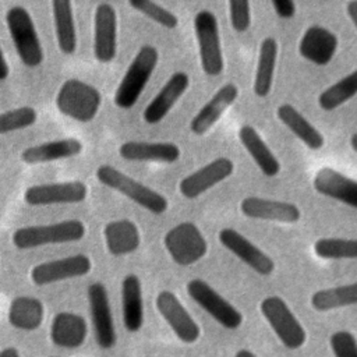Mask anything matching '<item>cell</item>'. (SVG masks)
Listing matches in <instances>:
<instances>
[{
    "instance_id": "1",
    "label": "cell",
    "mask_w": 357,
    "mask_h": 357,
    "mask_svg": "<svg viewBox=\"0 0 357 357\" xmlns=\"http://www.w3.org/2000/svg\"><path fill=\"white\" fill-rule=\"evenodd\" d=\"M159 61V53L152 45H142L128 64L114 92V105L120 109H131L142 95Z\"/></svg>"
},
{
    "instance_id": "2",
    "label": "cell",
    "mask_w": 357,
    "mask_h": 357,
    "mask_svg": "<svg viewBox=\"0 0 357 357\" xmlns=\"http://www.w3.org/2000/svg\"><path fill=\"white\" fill-rule=\"evenodd\" d=\"M102 105V95L93 85L78 79H66L56 96V106L59 112L75 121H92Z\"/></svg>"
},
{
    "instance_id": "3",
    "label": "cell",
    "mask_w": 357,
    "mask_h": 357,
    "mask_svg": "<svg viewBox=\"0 0 357 357\" xmlns=\"http://www.w3.org/2000/svg\"><path fill=\"white\" fill-rule=\"evenodd\" d=\"M96 178L103 185L126 195L151 213L162 215L167 211L169 202L162 194L149 188L141 181L134 180L112 165H100L96 169Z\"/></svg>"
},
{
    "instance_id": "4",
    "label": "cell",
    "mask_w": 357,
    "mask_h": 357,
    "mask_svg": "<svg viewBox=\"0 0 357 357\" xmlns=\"http://www.w3.org/2000/svg\"><path fill=\"white\" fill-rule=\"evenodd\" d=\"M85 225L78 219L61 220L50 225H33L17 229L11 241L18 250H31L47 244L78 241L85 236Z\"/></svg>"
},
{
    "instance_id": "5",
    "label": "cell",
    "mask_w": 357,
    "mask_h": 357,
    "mask_svg": "<svg viewBox=\"0 0 357 357\" xmlns=\"http://www.w3.org/2000/svg\"><path fill=\"white\" fill-rule=\"evenodd\" d=\"M6 24L21 61L29 67H39L43 61V47L33 20L22 6H14L6 13Z\"/></svg>"
},
{
    "instance_id": "6",
    "label": "cell",
    "mask_w": 357,
    "mask_h": 357,
    "mask_svg": "<svg viewBox=\"0 0 357 357\" xmlns=\"http://www.w3.org/2000/svg\"><path fill=\"white\" fill-rule=\"evenodd\" d=\"M194 32L204 73L208 77L220 75L225 68V60L216 15L209 10L198 11L194 17Z\"/></svg>"
},
{
    "instance_id": "7",
    "label": "cell",
    "mask_w": 357,
    "mask_h": 357,
    "mask_svg": "<svg viewBox=\"0 0 357 357\" xmlns=\"http://www.w3.org/2000/svg\"><path fill=\"white\" fill-rule=\"evenodd\" d=\"M259 308L284 347L297 350L305 343L307 333L283 298L268 296L261 301Z\"/></svg>"
},
{
    "instance_id": "8",
    "label": "cell",
    "mask_w": 357,
    "mask_h": 357,
    "mask_svg": "<svg viewBox=\"0 0 357 357\" xmlns=\"http://www.w3.org/2000/svg\"><path fill=\"white\" fill-rule=\"evenodd\" d=\"M163 243L173 262L181 266L198 262L208 251L205 237L192 222H181L172 227L165 234Z\"/></svg>"
},
{
    "instance_id": "9",
    "label": "cell",
    "mask_w": 357,
    "mask_h": 357,
    "mask_svg": "<svg viewBox=\"0 0 357 357\" xmlns=\"http://www.w3.org/2000/svg\"><path fill=\"white\" fill-rule=\"evenodd\" d=\"M190 297L226 329H237L243 324V314L202 279L187 283Z\"/></svg>"
},
{
    "instance_id": "10",
    "label": "cell",
    "mask_w": 357,
    "mask_h": 357,
    "mask_svg": "<svg viewBox=\"0 0 357 357\" xmlns=\"http://www.w3.org/2000/svg\"><path fill=\"white\" fill-rule=\"evenodd\" d=\"M88 195L82 181H63L35 184L25 190L24 201L32 206H47L57 204H78Z\"/></svg>"
},
{
    "instance_id": "11",
    "label": "cell",
    "mask_w": 357,
    "mask_h": 357,
    "mask_svg": "<svg viewBox=\"0 0 357 357\" xmlns=\"http://www.w3.org/2000/svg\"><path fill=\"white\" fill-rule=\"evenodd\" d=\"M117 53V14L112 4L100 3L93 14V56L102 63H110Z\"/></svg>"
},
{
    "instance_id": "12",
    "label": "cell",
    "mask_w": 357,
    "mask_h": 357,
    "mask_svg": "<svg viewBox=\"0 0 357 357\" xmlns=\"http://www.w3.org/2000/svg\"><path fill=\"white\" fill-rule=\"evenodd\" d=\"M88 301L96 343L99 347L109 350L116 344V331L106 287L99 282L89 284Z\"/></svg>"
},
{
    "instance_id": "13",
    "label": "cell",
    "mask_w": 357,
    "mask_h": 357,
    "mask_svg": "<svg viewBox=\"0 0 357 357\" xmlns=\"http://www.w3.org/2000/svg\"><path fill=\"white\" fill-rule=\"evenodd\" d=\"M91 268L92 264L88 255L75 254L35 265L31 269V279L36 286H46L60 280L84 276Z\"/></svg>"
},
{
    "instance_id": "14",
    "label": "cell",
    "mask_w": 357,
    "mask_h": 357,
    "mask_svg": "<svg viewBox=\"0 0 357 357\" xmlns=\"http://www.w3.org/2000/svg\"><path fill=\"white\" fill-rule=\"evenodd\" d=\"M156 308L181 342L194 343L198 340L201 329L174 293L162 290L156 296Z\"/></svg>"
},
{
    "instance_id": "15",
    "label": "cell",
    "mask_w": 357,
    "mask_h": 357,
    "mask_svg": "<svg viewBox=\"0 0 357 357\" xmlns=\"http://www.w3.org/2000/svg\"><path fill=\"white\" fill-rule=\"evenodd\" d=\"M234 170V163L229 158H216L201 169L190 173L181 178L178 190L187 199H194L211 190L229 176Z\"/></svg>"
},
{
    "instance_id": "16",
    "label": "cell",
    "mask_w": 357,
    "mask_h": 357,
    "mask_svg": "<svg viewBox=\"0 0 357 357\" xmlns=\"http://www.w3.org/2000/svg\"><path fill=\"white\" fill-rule=\"evenodd\" d=\"M219 241L257 273L266 276L275 271L273 259L237 230L231 227L222 229L219 231Z\"/></svg>"
},
{
    "instance_id": "17",
    "label": "cell",
    "mask_w": 357,
    "mask_h": 357,
    "mask_svg": "<svg viewBox=\"0 0 357 357\" xmlns=\"http://www.w3.org/2000/svg\"><path fill=\"white\" fill-rule=\"evenodd\" d=\"M190 85V77L184 71H176L165 82L162 89L155 95V98L148 103L142 113V119L146 124L160 123L178 99L184 95Z\"/></svg>"
},
{
    "instance_id": "18",
    "label": "cell",
    "mask_w": 357,
    "mask_h": 357,
    "mask_svg": "<svg viewBox=\"0 0 357 357\" xmlns=\"http://www.w3.org/2000/svg\"><path fill=\"white\" fill-rule=\"evenodd\" d=\"M337 50L336 35L325 26H308L298 43V53L303 59L315 66H326L332 61Z\"/></svg>"
},
{
    "instance_id": "19",
    "label": "cell",
    "mask_w": 357,
    "mask_h": 357,
    "mask_svg": "<svg viewBox=\"0 0 357 357\" xmlns=\"http://www.w3.org/2000/svg\"><path fill=\"white\" fill-rule=\"evenodd\" d=\"M238 88L233 82L222 85L215 95L197 112L190 123V130L195 135H204L208 132L223 116V113L237 100Z\"/></svg>"
},
{
    "instance_id": "20",
    "label": "cell",
    "mask_w": 357,
    "mask_h": 357,
    "mask_svg": "<svg viewBox=\"0 0 357 357\" xmlns=\"http://www.w3.org/2000/svg\"><path fill=\"white\" fill-rule=\"evenodd\" d=\"M240 209L247 218L279 223H296L301 218L297 205L261 197H245L240 204Z\"/></svg>"
},
{
    "instance_id": "21",
    "label": "cell",
    "mask_w": 357,
    "mask_h": 357,
    "mask_svg": "<svg viewBox=\"0 0 357 357\" xmlns=\"http://www.w3.org/2000/svg\"><path fill=\"white\" fill-rule=\"evenodd\" d=\"M312 185L321 195L340 201L351 208L357 206V181L332 167L319 169Z\"/></svg>"
},
{
    "instance_id": "22",
    "label": "cell",
    "mask_w": 357,
    "mask_h": 357,
    "mask_svg": "<svg viewBox=\"0 0 357 357\" xmlns=\"http://www.w3.org/2000/svg\"><path fill=\"white\" fill-rule=\"evenodd\" d=\"M119 153L123 159L132 162L173 163L180 158V148L173 142L127 141L120 145Z\"/></svg>"
},
{
    "instance_id": "23",
    "label": "cell",
    "mask_w": 357,
    "mask_h": 357,
    "mask_svg": "<svg viewBox=\"0 0 357 357\" xmlns=\"http://www.w3.org/2000/svg\"><path fill=\"white\" fill-rule=\"evenodd\" d=\"M88 335L86 321L74 312H59L50 326L52 342L63 349H77L82 346Z\"/></svg>"
},
{
    "instance_id": "24",
    "label": "cell",
    "mask_w": 357,
    "mask_h": 357,
    "mask_svg": "<svg viewBox=\"0 0 357 357\" xmlns=\"http://www.w3.org/2000/svg\"><path fill=\"white\" fill-rule=\"evenodd\" d=\"M82 151V142L77 138H61L38 145L28 146L22 151L21 159L28 165L49 163L60 159H67L79 155Z\"/></svg>"
},
{
    "instance_id": "25",
    "label": "cell",
    "mask_w": 357,
    "mask_h": 357,
    "mask_svg": "<svg viewBox=\"0 0 357 357\" xmlns=\"http://www.w3.org/2000/svg\"><path fill=\"white\" fill-rule=\"evenodd\" d=\"M123 321L128 332H138L144 325L142 286L137 275L130 273L121 282Z\"/></svg>"
},
{
    "instance_id": "26",
    "label": "cell",
    "mask_w": 357,
    "mask_h": 357,
    "mask_svg": "<svg viewBox=\"0 0 357 357\" xmlns=\"http://www.w3.org/2000/svg\"><path fill=\"white\" fill-rule=\"evenodd\" d=\"M238 139L265 176L275 177L279 174L280 163L278 158L272 153L266 142L252 126H241L238 130Z\"/></svg>"
},
{
    "instance_id": "27",
    "label": "cell",
    "mask_w": 357,
    "mask_h": 357,
    "mask_svg": "<svg viewBox=\"0 0 357 357\" xmlns=\"http://www.w3.org/2000/svg\"><path fill=\"white\" fill-rule=\"evenodd\" d=\"M278 40L273 36L264 38L259 45V54L252 84L254 93L258 98H266L271 93L278 63Z\"/></svg>"
},
{
    "instance_id": "28",
    "label": "cell",
    "mask_w": 357,
    "mask_h": 357,
    "mask_svg": "<svg viewBox=\"0 0 357 357\" xmlns=\"http://www.w3.org/2000/svg\"><path fill=\"white\" fill-rule=\"evenodd\" d=\"M103 234L107 251L116 257L131 254L141 244L138 227L130 219H117L109 222L105 226Z\"/></svg>"
},
{
    "instance_id": "29",
    "label": "cell",
    "mask_w": 357,
    "mask_h": 357,
    "mask_svg": "<svg viewBox=\"0 0 357 357\" xmlns=\"http://www.w3.org/2000/svg\"><path fill=\"white\" fill-rule=\"evenodd\" d=\"M52 14L60 52L67 56L74 54L77 50V29L71 0H52Z\"/></svg>"
},
{
    "instance_id": "30",
    "label": "cell",
    "mask_w": 357,
    "mask_h": 357,
    "mask_svg": "<svg viewBox=\"0 0 357 357\" xmlns=\"http://www.w3.org/2000/svg\"><path fill=\"white\" fill-rule=\"evenodd\" d=\"M278 119L310 149L318 151L324 146L322 134L290 103H282L276 109Z\"/></svg>"
},
{
    "instance_id": "31",
    "label": "cell",
    "mask_w": 357,
    "mask_h": 357,
    "mask_svg": "<svg viewBox=\"0 0 357 357\" xmlns=\"http://www.w3.org/2000/svg\"><path fill=\"white\" fill-rule=\"evenodd\" d=\"M45 318L43 303L32 296L15 297L8 308V322L13 328L20 331L38 329Z\"/></svg>"
},
{
    "instance_id": "32",
    "label": "cell",
    "mask_w": 357,
    "mask_h": 357,
    "mask_svg": "<svg viewBox=\"0 0 357 357\" xmlns=\"http://www.w3.org/2000/svg\"><path fill=\"white\" fill-rule=\"evenodd\" d=\"M357 303V283L321 289L311 296V305L317 311H329L354 305Z\"/></svg>"
},
{
    "instance_id": "33",
    "label": "cell",
    "mask_w": 357,
    "mask_h": 357,
    "mask_svg": "<svg viewBox=\"0 0 357 357\" xmlns=\"http://www.w3.org/2000/svg\"><path fill=\"white\" fill-rule=\"evenodd\" d=\"M357 93V71L353 70L346 77L340 78L318 96V105L325 112H332L343 103L349 102Z\"/></svg>"
},
{
    "instance_id": "34",
    "label": "cell",
    "mask_w": 357,
    "mask_h": 357,
    "mask_svg": "<svg viewBox=\"0 0 357 357\" xmlns=\"http://www.w3.org/2000/svg\"><path fill=\"white\" fill-rule=\"evenodd\" d=\"M314 251L324 259H354L357 258V241L354 238L325 237L314 243Z\"/></svg>"
},
{
    "instance_id": "35",
    "label": "cell",
    "mask_w": 357,
    "mask_h": 357,
    "mask_svg": "<svg viewBox=\"0 0 357 357\" xmlns=\"http://www.w3.org/2000/svg\"><path fill=\"white\" fill-rule=\"evenodd\" d=\"M38 120V113L31 106H21L0 113V135L13 131L24 130L35 124Z\"/></svg>"
},
{
    "instance_id": "36",
    "label": "cell",
    "mask_w": 357,
    "mask_h": 357,
    "mask_svg": "<svg viewBox=\"0 0 357 357\" xmlns=\"http://www.w3.org/2000/svg\"><path fill=\"white\" fill-rule=\"evenodd\" d=\"M128 4L131 8L137 10L138 13L146 15L153 22L167 28L174 29L178 25V18L176 14L165 8L163 6L158 4L153 0H128Z\"/></svg>"
},
{
    "instance_id": "37",
    "label": "cell",
    "mask_w": 357,
    "mask_h": 357,
    "mask_svg": "<svg viewBox=\"0 0 357 357\" xmlns=\"http://www.w3.org/2000/svg\"><path fill=\"white\" fill-rule=\"evenodd\" d=\"M229 1V20L231 28L237 33L245 32L251 25V7L250 0H227Z\"/></svg>"
},
{
    "instance_id": "38",
    "label": "cell",
    "mask_w": 357,
    "mask_h": 357,
    "mask_svg": "<svg viewBox=\"0 0 357 357\" xmlns=\"http://www.w3.org/2000/svg\"><path fill=\"white\" fill-rule=\"evenodd\" d=\"M329 344L335 357H357V342L354 335L349 331L332 333Z\"/></svg>"
},
{
    "instance_id": "39",
    "label": "cell",
    "mask_w": 357,
    "mask_h": 357,
    "mask_svg": "<svg viewBox=\"0 0 357 357\" xmlns=\"http://www.w3.org/2000/svg\"><path fill=\"white\" fill-rule=\"evenodd\" d=\"M276 15L282 20H290L296 15L294 0H271Z\"/></svg>"
},
{
    "instance_id": "40",
    "label": "cell",
    "mask_w": 357,
    "mask_h": 357,
    "mask_svg": "<svg viewBox=\"0 0 357 357\" xmlns=\"http://www.w3.org/2000/svg\"><path fill=\"white\" fill-rule=\"evenodd\" d=\"M346 13H347L351 24L356 26L357 25V1L356 0H350L346 4Z\"/></svg>"
},
{
    "instance_id": "41",
    "label": "cell",
    "mask_w": 357,
    "mask_h": 357,
    "mask_svg": "<svg viewBox=\"0 0 357 357\" xmlns=\"http://www.w3.org/2000/svg\"><path fill=\"white\" fill-rule=\"evenodd\" d=\"M8 74H10V67L0 46V81H4L8 77Z\"/></svg>"
},
{
    "instance_id": "42",
    "label": "cell",
    "mask_w": 357,
    "mask_h": 357,
    "mask_svg": "<svg viewBox=\"0 0 357 357\" xmlns=\"http://www.w3.org/2000/svg\"><path fill=\"white\" fill-rule=\"evenodd\" d=\"M0 357H20V351L15 347H6L0 350Z\"/></svg>"
},
{
    "instance_id": "43",
    "label": "cell",
    "mask_w": 357,
    "mask_h": 357,
    "mask_svg": "<svg viewBox=\"0 0 357 357\" xmlns=\"http://www.w3.org/2000/svg\"><path fill=\"white\" fill-rule=\"evenodd\" d=\"M234 357H257V356H255L252 351L243 349V350H238Z\"/></svg>"
},
{
    "instance_id": "44",
    "label": "cell",
    "mask_w": 357,
    "mask_h": 357,
    "mask_svg": "<svg viewBox=\"0 0 357 357\" xmlns=\"http://www.w3.org/2000/svg\"><path fill=\"white\" fill-rule=\"evenodd\" d=\"M350 144H351V149L356 152V151H357V134H353V135H351Z\"/></svg>"
},
{
    "instance_id": "45",
    "label": "cell",
    "mask_w": 357,
    "mask_h": 357,
    "mask_svg": "<svg viewBox=\"0 0 357 357\" xmlns=\"http://www.w3.org/2000/svg\"><path fill=\"white\" fill-rule=\"evenodd\" d=\"M52 357H56V356H52Z\"/></svg>"
}]
</instances>
